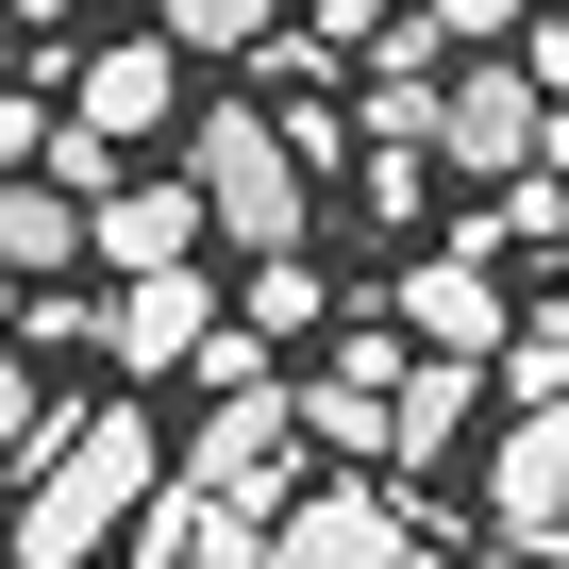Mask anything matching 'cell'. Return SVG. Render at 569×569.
I'll return each mask as SVG.
<instances>
[{
	"label": "cell",
	"mask_w": 569,
	"mask_h": 569,
	"mask_svg": "<svg viewBox=\"0 0 569 569\" xmlns=\"http://www.w3.org/2000/svg\"><path fill=\"white\" fill-rule=\"evenodd\" d=\"M151 486H168L151 419H134V402H68V452L18 469V536H0V552H18V569H101V536H118Z\"/></svg>",
	"instance_id": "cell-1"
},
{
	"label": "cell",
	"mask_w": 569,
	"mask_h": 569,
	"mask_svg": "<svg viewBox=\"0 0 569 569\" xmlns=\"http://www.w3.org/2000/svg\"><path fill=\"white\" fill-rule=\"evenodd\" d=\"M184 201H201V234H234L251 268L319 251V184H302V151H284V118H251V101L184 118Z\"/></svg>",
	"instance_id": "cell-2"
},
{
	"label": "cell",
	"mask_w": 569,
	"mask_h": 569,
	"mask_svg": "<svg viewBox=\"0 0 569 569\" xmlns=\"http://www.w3.org/2000/svg\"><path fill=\"white\" fill-rule=\"evenodd\" d=\"M536 84H519V51H469L452 84H436V168H469V184H519L536 168Z\"/></svg>",
	"instance_id": "cell-3"
},
{
	"label": "cell",
	"mask_w": 569,
	"mask_h": 569,
	"mask_svg": "<svg viewBox=\"0 0 569 569\" xmlns=\"http://www.w3.org/2000/svg\"><path fill=\"white\" fill-rule=\"evenodd\" d=\"M402 352H452V369H486V352H502V251H486V218H469L452 251H419V268H402Z\"/></svg>",
	"instance_id": "cell-4"
},
{
	"label": "cell",
	"mask_w": 569,
	"mask_h": 569,
	"mask_svg": "<svg viewBox=\"0 0 569 569\" xmlns=\"http://www.w3.org/2000/svg\"><path fill=\"white\" fill-rule=\"evenodd\" d=\"M284 452H302V419H284V369H251V386H218V419H201L184 486H218V502L284 519Z\"/></svg>",
	"instance_id": "cell-5"
},
{
	"label": "cell",
	"mask_w": 569,
	"mask_h": 569,
	"mask_svg": "<svg viewBox=\"0 0 569 569\" xmlns=\"http://www.w3.org/2000/svg\"><path fill=\"white\" fill-rule=\"evenodd\" d=\"M402 369H419L402 336H336L302 386H284V419H302L319 452H386V419H402Z\"/></svg>",
	"instance_id": "cell-6"
},
{
	"label": "cell",
	"mask_w": 569,
	"mask_h": 569,
	"mask_svg": "<svg viewBox=\"0 0 569 569\" xmlns=\"http://www.w3.org/2000/svg\"><path fill=\"white\" fill-rule=\"evenodd\" d=\"M118 569H268V519L168 469V486H151V502L118 519Z\"/></svg>",
	"instance_id": "cell-7"
},
{
	"label": "cell",
	"mask_w": 569,
	"mask_h": 569,
	"mask_svg": "<svg viewBox=\"0 0 569 569\" xmlns=\"http://www.w3.org/2000/svg\"><path fill=\"white\" fill-rule=\"evenodd\" d=\"M486 519H502V552H569V419L486 436Z\"/></svg>",
	"instance_id": "cell-8"
},
{
	"label": "cell",
	"mask_w": 569,
	"mask_h": 569,
	"mask_svg": "<svg viewBox=\"0 0 569 569\" xmlns=\"http://www.w3.org/2000/svg\"><path fill=\"white\" fill-rule=\"evenodd\" d=\"M201 336H218V284L201 268H134L118 302H101V352L151 386V369H201Z\"/></svg>",
	"instance_id": "cell-9"
},
{
	"label": "cell",
	"mask_w": 569,
	"mask_h": 569,
	"mask_svg": "<svg viewBox=\"0 0 569 569\" xmlns=\"http://www.w3.org/2000/svg\"><path fill=\"white\" fill-rule=\"evenodd\" d=\"M268 569H402V486H319L268 519Z\"/></svg>",
	"instance_id": "cell-10"
},
{
	"label": "cell",
	"mask_w": 569,
	"mask_h": 569,
	"mask_svg": "<svg viewBox=\"0 0 569 569\" xmlns=\"http://www.w3.org/2000/svg\"><path fill=\"white\" fill-rule=\"evenodd\" d=\"M168 101H184V51H168V34H118V51H101V68L68 84V118H84L101 151H134V134H168Z\"/></svg>",
	"instance_id": "cell-11"
},
{
	"label": "cell",
	"mask_w": 569,
	"mask_h": 569,
	"mask_svg": "<svg viewBox=\"0 0 569 569\" xmlns=\"http://www.w3.org/2000/svg\"><path fill=\"white\" fill-rule=\"evenodd\" d=\"M84 251H101L118 284H134V268H201V201H184V184H101V201H84Z\"/></svg>",
	"instance_id": "cell-12"
},
{
	"label": "cell",
	"mask_w": 569,
	"mask_h": 569,
	"mask_svg": "<svg viewBox=\"0 0 569 569\" xmlns=\"http://www.w3.org/2000/svg\"><path fill=\"white\" fill-rule=\"evenodd\" d=\"M469 402H486V369H452V352H419V369H402V419H386V452H402V469H436V452L469 436Z\"/></svg>",
	"instance_id": "cell-13"
},
{
	"label": "cell",
	"mask_w": 569,
	"mask_h": 569,
	"mask_svg": "<svg viewBox=\"0 0 569 569\" xmlns=\"http://www.w3.org/2000/svg\"><path fill=\"white\" fill-rule=\"evenodd\" d=\"M68 251H84V201L0 184V284H68Z\"/></svg>",
	"instance_id": "cell-14"
},
{
	"label": "cell",
	"mask_w": 569,
	"mask_h": 569,
	"mask_svg": "<svg viewBox=\"0 0 569 569\" xmlns=\"http://www.w3.org/2000/svg\"><path fill=\"white\" fill-rule=\"evenodd\" d=\"M319 319H336L319 251H284V268H251V319H234V336H251V352H284V336H319Z\"/></svg>",
	"instance_id": "cell-15"
},
{
	"label": "cell",
	"mask_w": 569,
	"mask_h": 569,
	"mask_svg": "<svg viewBox=\"0 0 569 569\" xmlns=\"http://www.w3.org/2000/svg\"><path fill=\"white\" fill-rule=\"evenodd\" d=\"M151 34H168V51H268V34H284V0H168Z\"/></svg>",
	"instance_id": "cell-16"
},
{
	"label": "cell",
	"mask_w": 569,
	"mask_h": 569,
	"mask_svg": "<svg viewBox=\"0 0 569 569\" xmlns=\"http://www.w3.org/2000/svg\"><path fill=\"white\" fill-rule=\"evenodd\" d=\"M68 452V402H34V369L0 352V469H51Z\"/></svg>",
	"instance_id": "cell-17"
},
{
	"label": "cell",
	"mask_w": 569,
	"mask_h": 569,
	"mask_svg": "<svg viewBox=\"0 0 569 569\" xmlns=\"http://www.w3.org/2000/svg\"><path fill=\"white\" fill-rule=\"evenodd\" d=\"M436 51H519V0H419Z\"/></svg>",
	"instance_id": "cell-18"
},
{
	"label": "cell",
	"mask_w": 569,
	"mask_h": 569,
	"mask_svg": "<svg viewBox=\"0 0 569 569\" xmlns=\"http://www.w3.org/2000/svg\"><path fill=\"white\" fill-rule=\"evenodd\" d=\"M519 84H536V101L569 118V18H536V34H519Z\"/></svg>",
	"instance_id": "cell-19"
},
{
	"label": "cell",
	"mask_w": 569,
	"mask_h": 569,
	"mask_svg": "<svg viewBox=\"0 0 569 569\" xmlns=\"http://www.w3.org/2000/svg\"><path fill=\"white\" fill-rule=\"evenodd\" d=\"M0 18H18V34H68V18H84V0H0Z\"/></svg>",
	"instance_id": "cell-20"
},
{
	"label": "cell",
	"mask_w": 569,
	"mask_h": 569,
	"mask_svg": "<svg viewBox=\"0 0 569 569\" xmlns=\"http://www.w3.org/2000/svg\"><path fill=\"white\" fill-rule=\"evenodd\" d=\"M0 536H18V469H0Z\"/></svg>",
	"instance_id": "cell-21"
},
{
	"label": "cell",
	"mask_w": 569,
	"mask_h": 569,
	"mask_svg": "<svg viewBox=\"0 0 569 569\" xmlns=\"http://www.w3.org/2000/svg\"><path fill=\"white\" fill-rule=\"evenodd\" d=\"M486 569H536V552H486Z\"/></svg>",
	"instance_id": "cell-22"
},
{
	"label": "cell",
	"mask_w": 569,
	"mask_h": 569,
	"mask_svg": "<svg viewBox=\"0 0 569 569\" xmlns=\"http://www.w3.org/2000/svg\"><path fill=\"white\" fill-rule=\"evenodd\" d=\"M0 319H18V284H0Z\"/></svg>",
	"instance_id": "cell-23"
},
{
	"label": "cell",
	"mask_w": 569,
	"mask_h": 569,
	"mask_svg": "<svg viewBox=\"0 0 569 569\" xmlns=\"http://www.w3.org/2000/svg\"><path fill=\"white\" fill-rule=\"evenodd\" d=\"M0 51H18V18H0Z\"/></svg>",
	"instance_id": "cell-24"
},
{
	"label": "cell",
	"mask_w": 569,
	"mask_h": 569,
	"mask_svg": "<svg viewBox=\"0 0 569 569\" xmlns=\"http://www.w3.org/2000/svg\"><path fill=\"white\" fill-rule=\"evenodd\" d=\"M101 569H118V552H101Z\"/></svg>",
	"instance_id": "cell-25"
}]
</instances>
